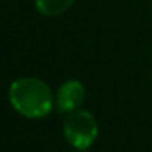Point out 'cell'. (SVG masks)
Segmentation results:
<instances>
[{"mask_svg": "<svg viewBox=\"0 0 152 152\" xmlns=\"http://www.w3.org/2000/svg\"><path fill=\"white\" fill-rule=\"evenodd\" d=\"M12 106L25 118H43L49 115L54 105V96L49 85L36 77H21L10 85Z\"/></svg>", "mask_w": 152, "mask_h": 152, "instance_id": "cell-1", "label": "cell"}, {"mask_svg": "<svg viewBox=\"0 0 152 152\" xmlns=\"http://www.w3.org/2000/svg\"><path fill=\"white\" fill-rule=\"evenodd\" d=\"M85 98V87L79 80H67L57 90L56 105L57 110L62 113H72L79 110Z\"/></svg>", "mask_w": 152, "mask_h": 152, "instance_id": "cell-3", "label": "cell"}, {"mask_svg": "<svg viewBox=\"0 0 152 152\" xmlns=\"http://www.w3.org/2000/svg\"><path fill=\"white\" fill-rule=\"evenodd\" d=\"M36 8L44 17H57L72 7L74 0H34Z\"/></svg>", "mask_w": 152, "mask_h": 152, "instance_id": "cell-4", "label": "cell"}, {"mask_svg": "<svg viewBox=\"0 0 152 152\" xmlns=\"http://www.w3.org/2000/svg\"><path fill=\"white\" fill-rule=\"evenodd\" d=\"M64 136L72 147L85 151L98 136V126L92 113L87 110H75L69 113L64 123Z\"/></svg>", "mask_w": 152, "mask_h": 152, "instance_id": "cell-2", "label": "cell"}]
</instances>
